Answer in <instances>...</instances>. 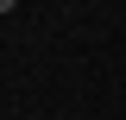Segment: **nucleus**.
Listing matches in <instances>:
<instances>
[{
    "label": "nucleus",
    "mask_w": 126,
    "mask_h": 120,
    "mask_svg": "<svg viewBox=\"0 0 126 120\" xmlns=\"http://www.w3.org/2000/svg\"><path fill=\"white\" fill-rule=\"evenodd\" d=\"M13 6H19V0H0V13H13Z\"/></svg>",
    "instance_id": "f257e3e1"
}]
</instances>
